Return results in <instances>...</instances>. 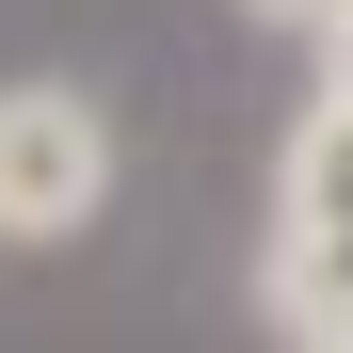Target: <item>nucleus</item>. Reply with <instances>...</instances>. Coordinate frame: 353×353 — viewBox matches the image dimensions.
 Here are the masks:
<instances>
[{
    "label": "nucleus",
    "mask_w": 353,
    "mask_h": 353,
    "mask_svg": "<svg viewBox=\"0 0 353 353\" xmlns=\"http://www.w3.org/2000/svg\"><path fill=\"white\" fill-rule=\"evenodd\" d=\"M337 353H353V337H337Z\"/></svg>",
    "instance_id": "nucleus-5"
},
{
    "label": "nucleus",
    "mask_w": 353,
    "mask_h": 353,
    "mask_svg": "<svg viewBox=\"0 0 353 353\" xmlns=\"http://www.w3.org/2000/svg\"><path fill=\"white\" fill-rule=\"evenodd\" d=\"M112 209V112L81 81H0V241H81Z\"/></svg>",
    "instance_id": "nucleus-1"
},
{
    "label": "nucleus",
    "mask_w": 353,
    "mask_h": 353,
    "mask_svg": "<svg viewBox=\"0 0 353 353\" xmlns=\"http://www.w3.org/2000/svg\"><path fill=\"white\" fill-rule=\"evenodd\" d=\"M273 225H353V129L305 112L289 129V176H273Z\"/></svg>",
    "instance_id": "nucleus-2"
},
{
    "label": "nucleus",
    "mask_w": 353,
    "mask_h": 353,
    "mask_svg": "<svg viewBox=\"0 0 353 353\" xmlns=\"http://www.w3.org/2000/svg\"><path fill=\"white\" fill-rule=\"evenodd\" d=\"M305 48H321V97H305V112H337V129H353V17H321Z\"/></svg>",
    "instance_id": "nucleus-3"
},
{
    "label": "nucleus",
    "mask_w": 353,
    "mask_h": 353,
    "mask_svg": "<svg viewBox=\"0 0 353 353\" xmlns=\"http://www.w3.org/2000/svg\"><path fill=\"white\" fill-rule=\"evenodd\" d=\"M241 17H273V32H321V17H353V0H241Z\"/></svg>",
    "instance_id": "nucleus-4"
}]
</instances>
